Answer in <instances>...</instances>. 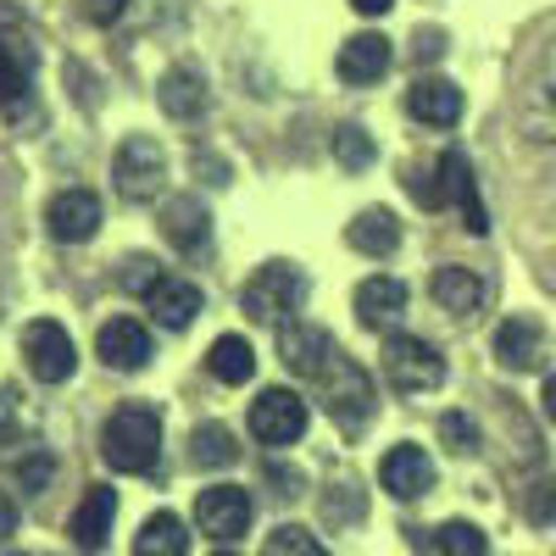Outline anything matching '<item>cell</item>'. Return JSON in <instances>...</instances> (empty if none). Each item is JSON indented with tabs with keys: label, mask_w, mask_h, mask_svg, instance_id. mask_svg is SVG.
Listing matches in <instances>:
<instances>
[{
	"label": "cell",
	"mask_w": 556,
	"mask_h": 556,
	"mask_svg": "<svg viewBox=\"0 0 556 556\" xmlns=\"http://www.w3.org/2000/svg\"><path fill=\"white\" fill-rule=\"evenodd\" d=\"M101 456L112 473H151L162 456V412L146 401H123L101 429Z\"/></svg>",
	"instance_id": "6da1fadb"
},
{
	"label": "cell",
	"mask_w": 556,
	"mask_h": 556,
	"mask_svg": "<svg viewBox=\"0 0 556 556\" xmlns=\"http://www.w3.org/2000/svg\"><path fill=\"white\" fill-rule=\"evenodd\" d=\"M306 301V273L290 267V262H267L245 278V290H240V306L251 323H285L295 317Z\"/></svg>",
	"instance_id": "7a4b0ae2"
},
{
	"label": "cell",
	"mask_w": 556,
	"mask_h": 556,
	"mask_svg": "<svg viewBox=\"0 0 556 556\" xmlns=\"http://www.w3.org/2000/svg\"><path fill=\"white\" fill-rule=\"evenodd\" d=\"M317 384H323V395H329V417H334V424H340L345 434H362L367 417H374V406H379L374 379H367L362 367L340 351V356L329 362V374H323Z\"/></svg>",
	"instance_id": "3957f363"
},
{
	"label": "cell",
	"mask_w": 556,
	"mask_h": 556,
	"mask_svg": "<svg viewBox=\"0 0 556 556\" xmlns=\"http://www.w3.org/2000/svg\"><path fill=\"white\" fill-rule=\"evenodd\" d=\"M379 362H384L390 390H401V395H424V390L445 384V356L429 340H417V334H390Z\"/></svg>",
	"instance_id": "277c9868"
},
{
	"label": "cell",
	"mask_w": 556,
	"mask_h": 556,
	"mask_svg": "<svg viewBox=\"0 0 556 556\" xmlns=\"http://www.w3.org/2000/svg\"><path fill=\"white\" fill-rule=\"evenodd\" d=\"M112 184L123 201H156L167 190V156L151 134H128L112 162Z\"/></svg>",
	"instance_id": "5b68a950"
},
{
	"label": "cell",
	"mask_w": 556,
	"mask_h": 556,
	"mask_svg": "<svg viewBox=\"0 0 556 556\" xmlns=\"http://www.w3.org/2000/svg\"><path fill=\"white\" fill-rule=\"evenodd\" d=\"M23 362L39 384H67L73 367H78V351H73V334L51 317H34L23 329Z\"/></svg>",
	"instance_id": "8992f818"
},
{
	"label": "cell",
	"mask_w": 556,
	"mask_h": 556,
	"mask_svg": "<svg viewBox=\"0 0 556 556\" xmlns=\"http://www.w3.org/2000/svg\"><path fill=\"white\" fill-rule=\"evenodd\" d=\"M251 434L273 451H285L306 434V401L295 390H262L251 401Z\"/></svg>",
	"instance_id": "52a82bcc"
},
{
	"label": "cell",
	"mask_w": 556,
	"mask_h": 556,
	"mask_svg": "<svg viewBox=\"0 0 556 556\" xmlns=\"http://www.w3.org/2000/svg\"><path fill=\"white\" fill-rule=\"evenodd\" d=\"M278 356H285V367L290 374H301V379H323L329 374V362L340 356V345H334V334L329 329H317V323H301V317H290L285 329H278Z\"/></svg>",
	"instance_id": "ba28073f"
},
{
	"label": "cell",
	"mask_w": 556,
	"mask_h": 556,
	"mask_svg": "<svg viewBox=\"0 0 556 556\" xmlns=\"http://www.w3.org/2000/svg\"><path fill=\"white\" fill-rule=\"evenodd\" d=\"M251 518H256V501L240 484H212V490L195 495V523L212 540H240L251 529Z\"/></svg>",
	"instance_id": "9c48e42d"
},
{
	"label": "cell",
	"mask_w": 556,
	"mask_h": 556,
	"mask_svg": "<svg viewBox=\"0 0 556 556\" xmlns=\"http://www.w3.org/2000/svg\"><path fill=\"white\" fill-rule=\"evenodd\" d=\"M518 123L534 146H556V45L540 56V67L523 84V101H518Z\"/></svg>",
	"instance_id": "30bf717a"
},
{
	"label": "cell",
	"mask_w": 556,
	"mask_h": 556,
	"mask_svg": "<svg viewBox=\"0 0 556 556\" xmlns=\"http://www.w3.org/2000/svg\"><path fill=\"white\" fill-rule=\"evenodd\" d=\"M45 228H51V240H62V245L96 240V228H101V195H89V190L51 195V206H45Z\"/></svg>",
	"instance_id": "8fae6325"
},
{
	"label": "cell",
	"mask_w": 556,
	"mask_h": 556,
	"mask_svg": "<svg viewBox=\"0 0 556 556\" xmlns=\"http://www.w3.org/2000/svg\"><path fill=\"white\" fill-rule=\"evenodd\" d=\"M401 317H406V285H401V278L395 273L362 278V285H356V323H362V329L390 334Z\"/></svg>",
	"instance_id": "7c38bea8"
},
{
	"label": "cell",
	"mask_w": 556,
	"mask_h": 556,
	"mask_svg": "<svg viewBox=\"0 0 556 556\" xmlns=\"http://www.w3.org/2000/svg\"><path fill=\"white\" fill-rule=\"evenodd\" d=\"M429 295L440 301V312H451V317H479L484 306H490V278L479 273V267H440L434 278H429Z\"/></svg>",
	"instance_id": "4fadbf2b"
},
{
	"label": "cell",
	"mask_w": 556,
	"mask_h": 556,
	"mask_svg": "<svg viewBox=\"0 0 556 556\" xmlns=\"http://www.w3.org/2000/svg\"><path fill=\"white\" fill-rule=\"evenodd\" d=\"M379 484L395 495V501H417L434 490V462L424 445H390L384 462H379Z\"/></svg>",
	"instance_id": "5bb4252c"
},
{
	"label": "cell",
	"mask_w": 556,
	"mask_h": 556,
	"mask_svg": "<svg viewBox=\"0 0 556 556\" xmlns=\"http://www.w3.org/2000/svg\"><path fill=\"white\" fill-rule=\"evenodd\" d=\"M96 351H101L106 367H117V374H139V367L151 362V329L139 317H112V323H101Z\"/></svg>",
	"instance_id": "9a60e30c"
},
{
	"label": "cell",
	"mask_w": 556,
	"mask_h": 556,
	"mask_svg": "<svg viewBox=\"0 0 556 556\" xmlns=\"http://www.w3.org/2000/svg\"><path fill=\"white\" fill-rule=\"evenodd\" d=\"M406 112L429 128H456L462 123V89L451 78H417L406 96Z\"/></svg>",
	"instance_id": "2e32d148"
},
{
	"label": "cell",
	"mask_w": 556,
	"mask_h": 556,
	"mask_svg": "<svg viewBox=\"0 0 556 556\" xmlns=\"http://www.w3.org/2000/svg\"><path fill=\"white\" fill-rule=\"evenodd\" d=\"M440 167H445V195H451V206L462 212V223H468V235H484V228H490V212H484V201H479V178H473L468 156H462V151H445Z\"/></svg>",
	"instance_id": "e0dca14e"
},
{
	"label": "cell",
	"mask_w": 556,
	"mask_h": 556,
	"mask_svg": "<svg viewBox=\"0 0 556 556\" xmlns=\"http://www.w3.org/2000/svg\"><path fill=\"white\" fill-rule=\"evenodd\" d=\"M146 306L156 312V323H162V329H190V323H195V312H201V285H190V278H173V273H162L156 285H151V295H146Z\"/></svg>",
	"instance_id": "ac0fdd59"
},
{
	"label": "cell",
	"mask_w": 556,
	"mask_h": 556,
	"mask_svg": "<svg viewBox=\"0 0 556 556\" xmlns=\"http://www.w3.org/2000/svg\"><path fill=\"white\" fill-rule=\"evenodd\" d=\"M540 356H545V334H540L534 317H506L495 329V362L501 367L529 374V367H540Z\"/></svg>",
	"instance_id": "d6986e66"
},
{
	"label": "cell",
	"mask_w": 556,
	"mask_h": 556,
	"mask_svg": "<svg viewBox=\"0 0 556 556\" xmlns=\"http://www.w3.org/2000/svg\"><path fill=\"white\" fill-rule=\"evenodd\" d=\"M112 518H117V495L106 484H89L78 513H73V545L78 551H101L112 540Z\"/></svg>",
	"instance_id": "ffe728a7"
},
{
	"label": "cell",
	"mask_w": 556,
	"mask_h": 556,
	"mask_svg": "<svg viewBox=\"0 0 556 556\" xmlns=\"http://www.w3.org/2000/svg\"><path fill=\"white\" fill-rule=\"evenodd\" d=\"M340 78L345 84H379L390 73V39L384 34H351L340 45Z\"/></svg>",
	"instance_id": "44dd1931"
},
{
	"label": "cell",
	"mask_w": 556,
	"mask_h": 556,
	"mask_svg": "<svg viewBox=\"0 0 556 556\" xmlns=\"http://www.w3.org/2000/svg\"><path fill=\"white\" fill-rule=\"evenodd\" d=\"M345 240H351V251H362V256H390V251L401 245V217H395L390 206H367V212H356V223L345 228Z\"/></svg>",
	"instance_id": "7402d4cb"
},
{
	"label": "cell",
	"mask_w": 556,
	"mask_h": 556,
	"mask_svg": "<svg viewBox=\"0 0 556 556\" xmlns=\"http://www.w3.org/2000/svg\"><path fill=\"white\" fill-rule=\"evenodd\" d=\"M156 101L167 117H201L206 112V78L195 67H167L156 84Z\"/></svg>",
	"instance_id": "603a6c76"
},
{
	"label": "cell",
	"mask_w": 556,
	"mask_h": 556,
	"mask_svg": "<svg viewBox=\"0 0 556 556\" xmlns=\"http://www.w3.org/2000/svg\"><path fill=\"white\" fill-rule=\"evenodd\" d=\"M162 235L184 251V256H195V251H206V240H212V217H206V206L201 201H173L167 206V217H162Z\"/></svg>",
	"instance_id": "cb8c5ba5"
},
{
	"label": "cell",
	"mask_w": 556,
	"mask_h": 556,
	"mask_svg": "<svg viewBox=\"0 0 556 556\" xmlns=\"http://www.w3.org/2000/svg\"><path fill=\"white\" fill-rule=\"evenodd\" d=\"M206 367H212V379L217 384H251L256 374V351L245 334H217L212 351H206Z\"/></svg>",
	"instance_id": "d4e9b609"
},
{
	"label": "cell",
	"mask_w": 556,
	"mask_h": 556,
	"mask_svg": "<svg viewBox=\"0 0 556 556\" xmlns=\"http://www.w3.org/2000/svg\"><path fill=\"white\" fill-rule=\"evenodd\" d=\"M184 551H190V534H184V523L173 513L146 518L134 534V556H184Z\"/></svg>",
	"instance_id": "484cf974"
},
{
	"label": "cell",
	"mask_w": 556,
	"mask_h": 556,
	"mask_svg": "<svg viewBox=\"0 0 556 556\" xmlns=\"http://www.w3.org/2000/svg\"><path fill=\"white\" fill-rule=\"evenodd\" d=\"M34 78V45L28 39H0V101H17Z\"/></svg>",
	"instance_id": "4316f807"
},
{
	"label": "cell",
	"mask_w": 556,
	"mask_h": 556,
	"mask_svg": "<svg viewBox=\"0 0 556 556\" xmlns=\"http://www.w3.org/2000/svg\"><path fill=\"white\" fill-rule=\"evenodd\" d=\"M190 456H195V468H228V462H240V445L223 424H201L190 434Z\"/></svg>",
	"instance_id": "83f0119b"
},
{
	"label": "cell",
	"mask_w": 556,
	"mask_h": 556,
	"mask_svg": "<svg viewBox=\"0 0 556 556\" xmlns=\"http://www.w3.org/2000/svg\"><path fill=\"white\" fill-rule=\"evenodd\" d=\"M406 190H412V201L424 206V212L451 206V195H445V167H440V162H429V167H412V173H406Z\"/></svg>",
	"instance_id": "f1b7e54d"
},
{
	"label": "cell",
	"mask_w": 556,
	"mask_h": 556,
	"mask_svg": "<svg viewBox=\"0 0 556 556\" xmlns=\"http://www.w3.org/2000/svg\"><path fill=\"white\" fill-rule=\"evenodd\" d=\"M262 556H329V551L317 545V534H312V529H301V523H278V529L267 534Z\"/></svg>",
	"instance_id": "f546056e"
},
{
	"label": "cell",
	"mask_w": 556,
	"mask_h": 556,
	"mask_svg": "<svg viewBox=\"0 0 556 556\" xmlns=\"http://www.w3.org/2000/svg\"><path fill=\"white\" fill-rule=\"evenodd\" d=\"M434 545H440V556H490V540H484V529L462 523V518H451V523L434 534Z\"/></svg>",
	"instance_id": "4dcf8cb0"
},
{
	"label": "cell",
	"mask_w": 556,
	"mask_h": 556,
	"mask_svg": "<svg viewBox=\"0 0 556 556\" xmlns=\"http://www.w3.org/2000/svg\"><path fill=\"white\" fill-rule=\"evenodd\" d=\"M334 156L356 173V167H367V162H374V139H367L356 123H345V128H334Z\"/></svg>",
	"instance_id": "1f68e13d"
},
{
	"label": "cell",
	"mask_w": 556,
	"mask_h": 556,
	"mask_svg": "<svg viewBox=\"0 0 556 556\" xmlns=\"http://www.w3.org/2000/svg\"><path fill=\"white\" fill-rule=\"evenodd\" d=\"M440 434L451 440V451H473V445H479V429H473L462 412H451V417H445V424H440Z\"/></svg>",
	"instance_id": "d6a6232c"
},
{
	"label": "cell",
	"mask_w": 556,
	"mask_h": 556,
	"mask_svg": "<svg viewBox=\"0 0 556 556\" xmlns=\"http://www.w3.org/2000/svg\"><path fill=\"white\" fill-rule=\"evenodd\" d=\"M51 468H56L51 456H28V462H17V479H23V490H28V495H39V490H45V479H51Z\"/></svg>",
	"instance_id": "836d02e7"
},
{
	"label": "cell",
	"mask_w": 556,
	"mask_h": 556,
	"mask_svg": "<svg viewBox=\"0 0 556 556\" xmlns=\"http://www.w3.org/2000/svg\"><path fill=\"white\" fill-rule=\"evenodd\" d=\"M156 267L151 262H128V273H123V290H134V295H151V285H156Z\"/></svg>",
	"instance_id": "e575fe53"
},
{
	"label": "cell",
	"mask_w": 556,
	"mask_h": 556,
	"mask_svg": "<svg viewBox=\"0 0 556 556\" xmlns=\"http://www.w3.org/2000/svg\"><path fill=\"white\" fill-rule=\"evenodd\" d=\"M12 434H17V401L0 390V445H12Z\"/></svg>",
	"instance_id": "d590c367"
},
{
	"label": "cell",
	"mask_w": 556,
	"mask_h": 556,
	"mask_svg": "<svg viewBox=\"0 0 556 556\" xmlns=\"http://www.w3.org/2000/svg\"><path fill=\"white\" fill-rule=\"evenodd\" d=\"M12 529H17V501L0 490V540H12Z\"/></svg>",
	"instance_id": "8d00e7d4"
},
{
	"label": "cell",
	"mask_w": 556,
	"mask_h": 556,
	"mask_svg": "<svg viewBox=\"0 0 556 556\" xmlns=\"http://www.w3.org/2000/svg\"><path fill=\"white\" fill-rule=\"evenodd\" d=\"M351 7H356L362 17H384V12L395 7V0H351Z\"/></svg>",
	"instance_id": "74e56055"
},
{
	"label": "cell",
	"mask_w": 556,
	"mask_h": 556,
	"mask_svg": "<svg viewBox=\"0 0 556 556\" xmlns=\"http://www.w3.org/2000/svg\"><path fill=\"white\" fill-rule=\"evenodd\" d=\"M545 417H551V424H556V374L545 379Z\"/></svg>",
	"instance_id": "f35d334b"
},
{
	"label": "cell",
	"mask_w": 556,
	"mask_h": 556,
	"mask_svg": "<svg viewBox=\"0 0 556 556\" xmlns=\"http://www.w3.org/2000/svg\"><path fill=\"white\" fill-rule=\"evenodd\" d=\"M217 556H235V551H217Z\"/></svg>",
	"instance_id": "ab89813d"
},
{
	"label": "cell",
	"mask_w": 556,
	"mask_h": 556,
	"mask_svg": "<svg viewBox=\"0 0 556 556\" xmlns=\"http://www.w3.org/2000/svg\"><path fill=\"white\" fill-rule=\"evenodd\" d=\"M112 7H123V0H112Z\"/></svg>",
	"instance_id": "60d3db41"
}]
</instances>
